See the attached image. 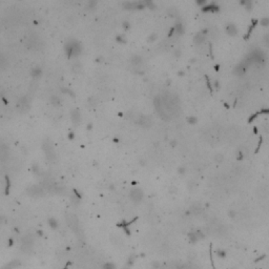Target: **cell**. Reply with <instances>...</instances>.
<instances>
[{
  "instance_id": "cell-15",
  "label": "cell",
  "mask_w": 269,
  "mask_h": 269,
  "mask_svg": "<svg viewBox=\"0 0 269 269\" xmlns=\"http://www.w3.org/2000/svg\"><path fill=\"white\" fill-rule=\"evenodd\" d=\"M49 224L52 225L53 228H56V227H57V223H56V221L54 220V219H51V220H49Z\"/></svg>"
},
{
  "instance_id": "cell-16",
  "label": "cell",
  "mask_w": 269,
  "mask_h": 269,
  "mask_svg": "<svg viewBox=\"0 0 269 269\" xmlns=\"http://www.w3.org/2000/svg\"><path fill=\"white\" fill-rule=\"evenodd\" d=\"M39 74H40V70H38V68H35V70H33V75H34L35 77H37L38 75H39Z\"/></svg>"
},
{
  "instance_id": "cell-3",
  "label": "cell",
  "mask_w": 269,
  "mask_h": 269,
  "mask_svg": "<svg viewBox=\"0 0 269 269\" xmlns=\"http://www.w3.org/2000/svg\"><path fill=\"white\" fill-rule=\"evenodd\" d=\"M28 195L33 197H39L41 195H43V188L41 186H38V185H33L32 187L28 188Z\"/></svg>"
},
{
  "instance_id": "cell-1",
  "label": "cell",
  "mask_w": 269,
  "mask_h": 269,
  "mask_svg": "<svg viewBox=\"0 0 269 269\" xmlns=\"http://www.w3.org/2000/svg\"><path fill=\"white\" fill-rule=\"evenodd\" d=\"M43 150H44L45 156L47 157V159H49V161H54V160H55V158H56L55 151H54L53 146L49 142H45V143L43 144Z\"/></svg>"
},
{
  "instance_id": "cell-10",
  "label": "cell",
  "mask_w": 269,
  "mask_h": 269,
  "mask_svg": "<svg viewBox=\"0 0 269 269\" xmlns=\"http://www.w3.org/2000/svg\"><path fill=\"white\" fill-rule=\"evenodd\" d=\"M204 38H205V34L200 33L195 37V41H196V43H202L204 41Z\"/></svg>"
},
{
  "instance_id": "cell-11",
  "label": "cell",
  "mask_w": 269,
  "mask_h": 269,
  "mask_svg": "<svg viewBox=\"0 0 269 269\" xmlns=\"http://www.w3.org/2000/svg\"><path fill=\"white\" fill-rule=\"evenodd\" d=\"M226 31H227V33L229 34V35H235V34H237V30H235V28L233 26V24L227 25Z\"/></svg>"
},
{
  "instance_id": "cell-18",
  "label": "cell",
  "mask_w": 269,
  "mask_h": 269,
  "mask_svg": "<svg viewBox=\"0 0 269 269\" xmlns=\"http://www.w3.org/2000/svg\"><path fill=\"white\" fill-rule=\"evenodd\" d=\"M267 23H268V19H267V18H265V19H263V20H262V24H263V25H265V26H266Z\"/></svg>"
},
{
  "instance_id": "cell-13",
  "label": "cell",
  "mask_w": 269,
  "mask_h": 269,
  "mask_svg": "<svg viewBox=\"0 0 269 269\" xmlns=\"http://www.w3.org/2000/svg\"><path fill=\"white\" fill-rule=\"evenodd\" d=\"M104 269H116V267L113 263H106L104 265Z\"/></svg>"
},
{
  "instance_id": "cell-12",
  "label": "cell",
  "mask_w": 269,
  "mask_h": 269,
  "mask_svg": "<svg viewBox=\"0 0 269 269\" xmlns=\"http://www.w3.org/2000/svg\"><path fill=\"white\" fill-rule=\"evenodd\" d=\"M51 101H52V103L54 104V105H59V103H60L59 98L58 97H56V96H53L52 99H51Z\"/></svg>"
},
{
  "instance_id": "cell-4",
  "label": "cell",
  "mask_w": 269,
  "mask_h": 269,
  "mask_svg": "<svg viewBox=\"0 0 269 269\" xmlns=\"http://www.w3.org/2000/svg\"><path fill=\"white\" fill-rule=\"evenodd\" d=\"M130 198H132V201H134V202H140L141 199L143 198L142 190L139 189V188H134V189L130 191Z\"/></svg>"
},
{
  "instance_id": "cell-9",
  "label": "cell",
  "mask_w": 269,
  "mask_h": 269,
  "mask_svg": "<svg viewBox=\"0 0 269 269\" xmlns=\"http://www.w3.org/2000/svg\"><path fill=\"white\" fill-rule=\"evenodd\" d=\"M132 62L134 66H140V65L142 64V59H141L139 56H134L132 58Z\"/></svg>"
},
{
  "instance_id": "cell-5",
  "label": "cell",
  "mask_w": 269,
  "mask_h": 269,
  "mask_svg": "<svg viewBox=\"0 0 269 269\" xmlns=\"http://www.w3.org/2000/svg\"><path fill=\"white\" fill-rule=\"evenodd\" d=\"M239 137V130L237 128H235V127H230L229 129H228V132H227V138H228V140L229 141H233V140H237Z\"/></svg>"
},
{
  "instance_id": "cell-7",
  "label": "cell",
  "mask_w": 269,
  "mask_h": 269,
  "mask_svg": "<svg viewBox=\"0 0 269 269\" xmlns=\"http://www.w3.org/2000/svg\"><path fill=\"white\" fill-rule=\"evenodd\" d=\"M18 107H19V109L21 110V112H26V110L28 109V107H30L28 101H26V99H25V98L21 99V100L19 101Z\"/></svg>"
},
{
  "instance_id": "cell-2",
  "label": "cell",
  "mask_w": 269,
  "mask_h": 269,
  "mask_svg": "<svg viewBox=\"0 0 269 269\" xmlns=\"http://www.w3.org/2000/svg\"><path fill=\"white\" fill-rule=\"evenodd\" d=\"M136 123L139 124V125L143 126V127H149L151 125V119H150L148 116H145V115H140L138 119H136Z\"/></svg>"
},
{
  "instance_id": "cell-14",
  "label": "cell",
  "mask_w": 269,
  "mask_h": 269,
  "mask_svg": "<svg viewBox=\"0 0 269 269\" xmlns=\"http://www.w3.org/2000/svg\"><path fill=\"white\" fill-rule=\"evenodd\" d=\"M6 65V59L4 57H0V67H4Z\"/></svg>"
},
{
  "instance_id": "cell-6",
  "label": "cell",
  "mask_w": 269,
  "mask_h": 269,
  "mask_svg": "<svg viewBox=\"0 0 269 269\" xmlns=\"http://www.w3.org/2000/svg\"><path fill=\"white\" fill-rule=\"evenodd\" d=\"M7 157H9V148L4 144H0V160L3 161L7 159Z\"/></svg>"
},
{
  "instance_id": "cell-19",
  "label": "cell",
  "mask_w": 269,
  "mask_h": 269,
  "mask_svg": "<svg viewBox=\"0 0 269 269\" xmlns=\"http://www.w3.org/2000/svg\"><path fill=\"white\" fill-rule=\"evenodd\" d=\"M4 221H5V220H4V218H3V217H1V216H0V224H2L3 222H4Z\"/></svg>"
},
{
  "instance_id": "cell-17",
  "label": "cell",
  "mask_w": 269,
  "mask_h": 269,
  "mask_svg": "<svg viewBox=\"0 0 269 269\" xmlns=\"http://www.w3.org/2000/svg\"><path fill=\"white\" fill-rule=\"evenodd\" d=\"M222 160H223V156H222V155H219V156L216 157V161H217V162H221Z\"/></svg>"
},
{
  "instance_id": "cell-8",
  "label": "cell",
  "mask_w": 269,
  "mask_h": 269,
  "mask_svg": "<svg viewBox=\"0 0 269 269\" xmlns=\"http://www.w3.org/2000/svg\"><path fill=\"white\" fill-rule=\"evenodd\" d=\"M72 120L75 124H78L81 120V116H80V112L78 109H74L72 112Z\"/></svg>"
}]
</instances>
